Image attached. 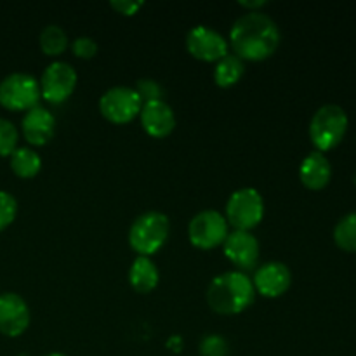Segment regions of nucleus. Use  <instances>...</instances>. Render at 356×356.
<instances>
[{
  "label": "nucleus",
  "instance_id": "nucleus-30",
  "mask_svg": "<svg viewBox=\"0 0 356 356\" xmlns=\"http://www.w3.org/2000/svg\"><path fill=\"white\" fill-rule=\"evenodd\" d=\"M45 356H68V355H65V353H49V355H45Z\"/></svg>",
  "mask_w": 356,
  "mask_h": 356
},
{
  "label": "nucleus",
  "instance_id": "nucleus-11",
  "mask_svg": "<svg viewBox=\"0 0 356 356\" xmlns=\"http://www.w3.org/2000/svg\"><path fill=\"white\" fill-rule=\"evenodd\" d=\"M30 308L19 294H0V334L7 337H19L30 327Z\"/></svg>",
  "mask_w": 356,
  "mask_h": 356
},
{
  "label": "nucleus",
  "instance_id": "nucleus-1",
  "mask_svg": "<svg viewBox=\"0 0 356 356\" xmlns=\"http://www.w3.org/2000/svg\"><path fill=\"white\" fill-rule=\"evenodd\" d=\"M282 33L275 19L268 14L247 13L233 23L228 44L243 63H259L271 58L280 45Z\"/></svg>",
  "mask_w": 356,
  "mask_h": 356
},
{
  "label": "nucleus",
  "instance_id": "nucleus-10",
  "mask_svg": "<svg viewBox=\"0 0 356 356\" xmlns=\"http://www.w3.org/2000/svg\"><path fill=\"white\" fill-rule=\"evenodd\" d=\"M186 51L191 58L204 63H218L229 54V44L214 28L198 26L191 28L186 35Z\"/></svg>",
  "mask_w": 356,
  "mask_h": 356
},
{
  "label": "nucleus",
  "instance_id": "nucleus-23",
  "mask_svg": "<svg viewBox=\"0 0 356 356\" xmlns=\"http://www.w3.org/2000/svg\"><path fill=\"white\" fill-rule=\"evenodd\" d=\"M17 216V202L7 191L0 190V232L10 226Z\"/></svg>",
  "mask_w": 356,
  "mask_h": 356
},
{
  "label": "nucleus",
  "instance_id": "nucleus-25",
  "mask_svg": "<svg viewBox=\"0 0 356 356\" xmlns=\"http://www.w3.org/2000/svg\"><path fill=\"white\" fill-rule=\"evenodd\" d=\"M226 353H228V343L225 337L211 334L200 341L202 356H226Z\"/></svg>",
  "mask_w": 356,
  "mask_h": 356
},
{
  "label": "nucleus",
  "instance_id": "nucleus-15",
  "mask_svg": "<svg viewBox=\"0 0 356 356\" xmlns=\"http://www.w3.org/2000/svg\"><path fill=\"white\" fill-rule=\"evenodd\" d=\"M54 115L40 104L28 110L21 120V132L31 146H45L54 136Z\"/></svg>",
  "mask_w": 356,
  "mask_h": 356
},
{
  "label": "nucleus",
  "instance_id": "nucleus-26",
  "mask_svg": "<svg viewBox=\"0 0 356 356\" xmlns=\"http://www.w3.org/2000/svg\"><path fill=\"white\" fill-rule=\"evenodd\" d=\"M72 51L79 59H92L97 54V42L90 37H76L72 42Z\"/></svg>",
  "mask_w": 356,
  "mask_h": 356
},
{
  "label": "nucleus",
  "instance_id": "nucleus-5",
  "mask_svg": "<svg viewBox=\"0 0 356 356\" xmlns=\"http://www.w3.org/2000/svg\"><path fill=\"white\" fill-rule=\"evenodd\" d=\"M225 218L238 232H252L264 219V198L256 188H240L229 195Z\"/></svg>",
  "mask_w": 356,
  "mask_h": 356
},
{
  "label": "nucleus",
  "instance_id": "nucleus-27",
  "mask_svg": "<svg viewBox=\"0 0 356 356\" xmlns=\"http://www.w3.org/2000/svg\"><path fill=\"white\" fill-rule=\"evenodd\" d=\"M110 6L111 9H115L122 16H134L145 3L139 2V0H136V2L134 0H111Z\"/></svg>",
  "mask_w": 356,
  "mask_h": 356
},
{
  "label": "nucleus",
  "instance_id": "nucleus-8",
  "mask_svg": "<svg viewBox=\"0 0 356 356\" xmlns=\"http://www.w3.org/2000/svg\"><path fill=\"white\" fill-rule=\"evenodd\" d=\"M141 108L143 101L134 87H111L99 97L101 115L115 125L131 124L136 117H139Z\"/></svg>",
  "mask_w": 356,
  "mask_h": 356
},
{
  "label": "nucleus",
  "instance_id": "nucleus-24",
  "mask_svg": "<svg viewBox=\"0 0 356 356\" xmlns=\"http://www.w3.org/2000/svg\"><path fill=\"white\" fill-rule=\"evenodd\" d=\"M136 92L139 94L143 103H149V101H160L163 97V87L160 86L156 80L153 79H143L136 83Z\"/></svg>",
  "mask_w": 356,
  "mask_h": 356
},
{
  "label": "nucleus",
  "instance_id": "nucleus-7",
  "mask_svg": "<svg viewBox=\"0 0 356 356\" xmlns=\"http://www.w3.org/2000/svg\"><path fill=\"white\" fill-rule=\"evenodd\" d=\"M229 235V225L221 212L207 209L195 216L188 225V238L200 250H212L222 245Z\"/></svg>",
  "mask_w": 356,
  "mask_h": 356
},
{
  "label": "nucleus",
  "instance_id": "nucleus-20",
  "mask_svg": "<svg viewBox=\"0 0 356 356\" xmlns=\"http://www.w3.org/2000/svg\"><path fill=\"white\" fill-rule=\"evenodd\" d=\"M42 52L49 58H59L68 49V33L59 24H47L38 37Z\"/></svg>",
  "mask_w": 356,
  "mask_h": 356
},
{
  "label": "nucleus",
  "instance_id": "nucleus-18",
  "mask_svg": "<svg viewBox=\"0 0 356 356\" xmlns=\"http://www.w3.org/2000/svg\"><path fill=\"white\" fill-rule=\"evenodd\" d=\"M243 73H245V63L236 58L233 52H229L221 61L216 63L214 82L221 89H229V87H235L243 79Z\"/></svg>",
  "mask_w": 356,
  "mask_h": 356
},
{
  "label": "nucleus",
  "instance_id": "nucleus-4",
  "mask_svg": "<svg viewBox=\"0 0 356 356\" xmlns=\"http://www.w3.org/2000/svg\"><path fill=\"white\" fill-rule=\"evenodd\" d=\"M348 115L339 104H323L309 122V139L316 152L325 153L341 145L348 132Z\"/></svg>",
  "mask_w": 356,
  "mask_h": 356
},
{
  "label": "nucleus",
  "instance_id": "nucleus-19",
  "mask_svg": "<svg viewBox=\"0 0 356 356\" xmlns=\"http://www.w3.org/2000/svg\"><path fill=\"white\" fill-rule=\"evenodd\" d=\"M10 169L21 179H31L42 169V159L35 149L21 146L10 155Z\"/></svg>",
  "mask_w": 356,
  "mask_h": 356
},
{
  "label": "nucleus",
  "instance_id": "nucleus-21",
  "mask_svg": "<svg viewBox=\"0 0 356 356\" xmlns=\"http://www.w3.org/2000/svg\"><path fill=\"white\" fill-rule=\"evenodd\" d=\"M334 242L344 252H356V212H350L334 228Z\"/></svg>",
  "mask_w": 356,
  "mask_h": 356
},
{
  "label": "nucleus",
  "instance_id": "nucleus-13",
  "mask_svg": "<svg viewBox=\"0 0 356 356\" xmlns=\"http://www.w3.org/2000/svg\"><path fill=\"white\" fill-rule=\"evenodd\" d=\"M222 250L229 263L238 268V271L252 270L259 261V242L252 232H232L222 243Z\"/></svg>",
  "mask_w": 356,
  "mask_h": 356
},
{
  "label": "nucleus",
  "instance_id": "nucleus-14",
  "mask_svg": "<svg viewBox=\"0 0 356 356\" xmlns=\"http://www.w3.org/2000/svg\"><path fill=\"white\" fill-rule=\"evenodd\" d=\"M139 120L146 134L155 139L167 138L176 129V115L170 104H167L163 99L143 103Z\"/></svg>",
  "mask_w": 356,
  "mask_h": 356
},
{
  "label": "nucleus",
  "instance_id": "nucleus-16",
  "mask_svg": "<svg viewBox=\"0 0 356 356\" xmlns=\"http://www.w3.org/2000/svg\"><path fill=\"white\" fill-rule=\"evenodd\" d=\"M330 177H332V165L325 153L315 149L305 156L299 167V179L302 186L312 191H320L330 183Z\"/></svg>",
  "mask_w": 356,
  "mask_h": 356
},
{
  "label": "nucleus",
  "instance_id": "nucleus-9",
  "mask_svg": "<svg viewBox=\"0 0 356 356\" xmlns=\"http://www.w3.org/2000/svg\"><path fill=\"white\" fill-rule=\"evenodd\" d=\"M79 75L66 61H52L40 76V94L47 103L61 104L75 92Z\"/></svg>",
  "mask_w": 356,
  "mask_h": 356
},
{
  "label": "nucleus",
  "instance_id": "nucleus-28",
  "mask_svg": "<svg viewBox=\"0 0 356 356\" xmlns=\"http://www.w3.org/2000/svg\"><path fill=\"white\" fill-rule=\"evenodd\" d=\"M240 6L245 7L247 13H257V9H263L264 6H268L266 0H256V2H240Z\"/></svg>",
  "mask_w": 356,
  "mask_h": 356
},
{
  "label": "nucleus",
  "instance_id": "nucleus-3",
  "mask_svg": "<svg viewBox=\"0 0 356 356\" xmlns=\"http://www.w3.org/2000/svg\"><path fill=\"white\" fill-rule=\"evenodd\" d=\"M170 221L163 212L148 211L138 216L129 229V245L138 256L152 257L165 245Z\"/></svg>",
  "mask_w": 356,
  "mask_h": 356
},
{
  "label": "nucleus",
  "instance_id": "nucleus-17",
  "mask_svg": "<svg viewBox=\"0 0 356 356\" xmlns=\"http://www.w3.org/2000/svg\"><path fill=\"white\" fill-rule=\"evenodd\" d=\"M160 271L152 257L138 256L129 270V284L139 294H149L159 287Z\"/></svg>",
  "mask_w": 356,
  "mask_h": 356
},
{
  "label": "nucleus",
  "instance_id": "nucleus-22",
  "mask_svg": "<svg viewBox=\"0 0 356 356\" xmlns=\"http://www.w3.org/2000/svg\"><path fill=\"white\" fill-rule=\"evenodd\" d=\"M17 132L16 125L7 118H0V156H10L17 148Z\"/></svg>",
  "mask_w": 356,
  "mask_h": 356
},
{
  "label": "nucleus",
  "instance_id": "nucleus-6",
  "mask_svg": "<svg viewBox=\"0 0 356 356\" xmlns=\"http://www.w3.org/2000/svg\"><path fill=\"white\" fill-rule=\"evenodd\" d=\"M42 99L40 83L30 73L16 72L0 82V104L9 111H28Z\"/></svg>",
  "mask_w": 356,
  "mask_h": 356
},
{
  "label": "nucleus",
  "instance_id": "nucleus-29",
  "mask_svg": "<svg viewBox=\"0 0 356 356\" xmlns=\"http://www.w3.org/2000/svg\"><path fill=\"white\" fill-rule=\"evenodd\" d=\"M167 346L174 351H181V348H183V339H181L179 336H172L169 339V343H167Z\"/></svg>",
  "mask_w": 356,
  "mask_h": 356
},
{
  "label": "nucleus",
  "instance_id": "nucleus-12",
  "mask_svg": "<svg viewBox=\"0 0 356 356\" xmlns=\"http://www.w3.org/2000/svg\"><path fill=\"white\" fill-rule=\"evenodd\" d=\"M252 284L256 294H261L268 299H277L291 289L292 273L287 264L280 263V261H270L257 268L252 277Z\"/></svg>",
  "mask_w": 356,
  "mask_h": 356
},
{
  "label": "nucleus",
  "instance_id": "nucleus-2",
  "mask_svg": "<svg viewBox=\"0 0 356 356\" xmlns=\"http://www.w3.org/2000/svg\"><path fill=\"white\" fill-rule=\"evenodd\" d=\"M207 305L219 315H240L256 301L252 278L243 271H226L212 278L205 292Z\"/></svg>",
  "mask_w": 356,
  "mask_h": 356
}]
</instances>
